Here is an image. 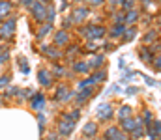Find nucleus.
I'll list each match as a JSON object with an SVG mask.
<instances>
[{"instance_id":"nucleus-1","label":"nucleus","mask_w":161,"mask_h":140,"mask_svg":"<svg viewBox=\"0 0 161 140\" xmlns=\"http://www.w3.org/2000/svg\"><path fill=\"white\" fill-rule=\"evenodd\" d=\"M105 34H107V30L101 24H86V26L79 28V36H82L86 41H99Z\"/></svg>"},{"instance_id":"nucleus-2","label":"nucleus","mask_w":161,"mask_h":140,"mask_svg":"<svg viewBox=\"0 0 161 140\" xmlns=\"http://www.w3.org/2000/svg\"><path fill=\"white\" fill-rule=\"evenodd\" d=\"M114 118V106L111 105V103H101V105H97V108H96V120L97 122H111Z\"/></svg>"},{"instance_id":"nucleus-3","label":"nucleus","mask_w":161,"mask_h":140,"mask_svg":"<svg viewBox=\"0 0 161 140\" xmlns=\"http://www.w3.org/2000/svg\"><path fill=\"white\" fill-rule=\"evenodd\" d=\"M75 131V122H71L66 114L58 120V123H56V133L62 137V138H68L71 133Z\"/></svg>"},{"instance_id":"nucleus-4","label":"nucleus","mask_w":161,"mask_h":140,"mask_svg":"<svg viewBox=\"0 0 161 140\" xmlns=\"http://www.w3.org/2000/svg\"><path fill=\"white\" fill-rule=\"evenodd\" d=\"M73 97H75V93L69 90V86H68V84H64V82H62V84H58V86H56V90H54V101H56V103L64 105V103H69Z\"/></svg>"},{"instance_id":"nucleus-5","label":"nucleus","mask_w":161,"mask_h":140,"mask_svg":"<svg viewBox=\"0 0 161 140\" xmlns=\"http://www.w3.org/2000/svg\"><path fill=\"white\" fill-rule=\"evenodd\" d=\"M28 9H30V17L34 19V21H38V23H45V13H47V4H41L38 0H34L30 6H28Z\"/></svg>"},{"instance_id":"nucleus-6","label":"nucleus","mask_w":161,"mask_h":140,"mask_svg":"<svg viewBox=\"0 0 161 140\" xmlns=\"http://www.w3.org/2000/svg\"><path fill=\"white\" fill-rule=\"evenodd\" d=\"M53 45L58 47V49H62V47H68L71 45V36H69V32L68 30H56L54 32V36H53Z\"/></svg>"},{"instance_id":"nucleus-7","label":"nucleus","mask_w":161,"mask_h":140,"mask_svg":"<svg viewBox=\"0 0 161 140\" xmlns=\"http://www.w3.org/2000/svg\"><path fill=\"white\" fill-rule=\"evenodd\" d=\"M94 93H96V88H84V90H79V92L75 93V108H80V106H84L92 97H94Z\"/></svg>"},{"instance_id":"nucleus-8","label":"nucleus","mask_w":161,"mask_h":140,"mask_svg":"<svg viewBox=\"0 0 161 140\" xmlns=\"http://www.w3.org/2000/svg\"><path fill=\"white\" fill-rule=\"evenodd\" d=\"M40 52L47 58V60H53V62H58L60 58H64L62 50H60L58 47H54V45H41Z\"/></svg>"},{"instance_id":"nucleus-9","label":"nucleus","mask_w":161,"mask_h":140,"mask_svg":"<svg viewBox=\"0 0 161 140\" xmlns=\"http://www.w3.org/2000/svg\"><path fill=\"white\" fill-rule=\"evenodd\" d=\"M13 34H15V17L4 21L2 26H0V38L2 39H11Z\"/></svg>"},{"instance_id":"nucleus-10","label":"nucleus","mask_w":161,"mask_h":140,"mask_svg":"<svg viewBox=\"0 0 161 140\" xmlns=\"http://www.w3.org/2000/svg\"><path fill=\"white\" fill-rule=\"evenodd\" d=\"M45 105H47V97L41 92H34V95L30 97V108L34 112H41L45 108Z\"/></svg>"},{"instance_id":"nucleus-11","label":"nucleus","mask_w":161,"mask_h":140,"mask_svg":"<svg viewBox=\"0 0 161 140\" xmlns=\"http://www.w3.org/2000/svg\"><path fill=\"white\" fill-rule=\"evenodd\" d=\"M71 71L75 73V75H92V67H90V64L86 62V60H77V62H73L71 64Z\"/></svg>"},{"instance_id":"nucleus-12","label":"nucleus","mask_w":161,"mask_h":140,"mask_svg":"<svg viewBox=\"0 0 161 140\" xmlns=\"http://www.w3.org/2000/svg\"><path fill=\"white\" fill-rule=\"evenodd\" d=\"M90 15V9L86 8V6H79V8H75L73 11H71V19H73V24H80L86 17Z\"/></svg>"},{"instance_id":"nucleus-13","label":"nucleus","mask_w":161,"mask_h":140,"mask_svg":"<svg viewBox=\"0 0 161 140\" xmlns=\"http://www.w3.org/2000/svg\"><path fill=\"white\" fill-rule=\"evenodd\" d=\"M129 137H131V140H141V138H144V137H146V127H144V123H142L141 116H137L135 129L129 133Z\"/></svg>"},{"instance_id":"nucleus-14","label":"nucleus","mask_w":161,"mask_h":140,"mask_svg":"<svg viewBox=\"0 0 161 140\" xmlns=\"http://www.w3.org/2000/svg\"><path fill=\"white\" fill-rule=\"evenodd\" d=\"M99 133V125L97 122H86L84 127H82V137L84 138H96Z\"/></svg>"},{"instance_id":"nucleus-15","label":"nucleus","mask_w":161,"mask_h":140,"mask_svg":"<svg viewBox=\"0 0 161 140\" xmlns=\"http://www.w3.org/2000/svg\"><path fill=\"white\" fill-rule=\"evenodd\" d=\"M53 75H51V71H47V69H40L38 71V82H40V86L43 88H51L53 86Z\"/></svg>"},{"instance_id":"nucleus-16","label":"nucleus","mask_w":161,"mask_h":140,"mask_svg":"<svg viewBox=\"0 0 161 140\" xmlns=\"http://www.w3.org/2000/svg\"><path fill=\"white\" fill-rule=\"evenodd\" d=\"M139 56H141V60H142L146 65H152V64H154V58H156V54L150 50V47H146V45H142L139 49Z\"/></svg>"},{"instance_id":"nucleus-17","label":"nucleus","mask_w":161,"mask_h":140,"mask_svg":"<svg viewBox=\"0 0 161 140\" xmlns=\"http://www.w3.org/2000/svg\"><path fill=\"white\" fill-rule=\"evenodd\" d=\"M135 123H137V116H131V118H125V120L118 122V127H120V131H124V133L129 135V133L135 129Z\"/></svg>"},{"instance_id":"nucleus-18","label":"nucleus","mask_w":161,"mask_h":140,"mask_svg":"<svg viewBox=\"0 0 161 140\" xmlns=\"http://www.w3.org/2000/svg\"><path fill=\"white\" fill-rule=\"evenodd\" d=\"M11 9H13V6L9 0H0V23L8 21V17L11 15Z\"/></svg>"},{"instance_id":"nucleus-19","label":"nucleus","mask_w":161,"mask_h":140,"mask_svg":"<svg viewBox=\"0 0 161 140\" xmlns=\"http://www.w3.org/2000/svg\"><path fill=\"white\" fill-rule=\"evenodd\" d=\"M124 13H125V21H124V24H125V26H133V24L141 19V11H139V9H135V8H133V9H129V11H124Z\"/></svg>"},{"instance_id":"nucleus-20","label":"nucleus","mask_w":161,"mask_h":140,"mask_svg":"<svg viewBox=\"0 0 161 140\" xmlns=\"http://www.w3.org/2000/svg\"><path fill=\"white\" fill-rule=\"evenodd\" d=\"M79 54H80V45H69L68 49H66V54H64V58H66L68 62H71V64H73V62H77L75 58H77Z\"/></svg>"},{"instance_id":"nucleus-21","label":"nucleus","mask_w":161,"mask_h":140,"mask_svg":"<svg viewBox=\"0 0 161 140\" xmlns=\"http://www.w3.org/2000/svg\"><path fill=\"white\" fill-rule=\"evenodd\" d=\"M88 64H90L92 71L103 69V65H105V56H103V54H94V56H92V60H90Z\"/></svg>"},{"instance_id":"nucleus-22","label":"nucleus","mask_w":161,"mask_h":140,"mask_svg":"<svg viewBox=\"0 0 161 140\" xmlns=\"http://www.w3.org/2000/svg\"><path fill=\"white\" fill-rule=\"evenodd\" d=\"M114 116L118 118V122H122V120H125V118H131V116H133V110H131V106L122 105V106H118V110H114Z\"/></svg>"},{"instance_id":"nucleus-23","label":"nucleus","mask_w":161,"mask_h":140,"mask_svg":"<svg viewBox=\"0 0 161 140\" xmlns=\"http://www.w3.org/2000/svg\"><path fill=\"white\" fill-rule=\"evenodd\" d=\"M118 135H120V127L118 125H109V127L103 129V138L105 140H114Z\"/></svg>"},{"instance_id":"nucleus-24","label":"nucleus","mask_w":161,"mask_h":140,"mask_svg":"<svg viewBox=\"0 0 161 140\" xmlns=\"http://www.w3.org/2000/svg\"><path fill=\"white\" fill-rule=\"evenodd\" d=\"M51 75H53V79H62V77H66V67L60 65V64H53Z\"/></svg>"},{"instance_id":"nucleus-25","label":"nucleus","mask_w":161,"mask_h":140,"mask_svg":"<svg viewBox=\"0 0 161 140\" xmlns=\"http://www.w3.org/2000/svg\"><path fill=\"white\" fill-rule=\"evenodd\" d=\"M135 36H137V26H125V32H124L122 39H124L125 43H129V41L135 39Z\"/></svg>"},{"instance_id":"nucleus-26","label":"nucleus","mask_w":161,"mask_h":140,"mask_svg":"<svg viewBox=\"0 0 161 140\" xmlns=\"http://www.w3.org/2000/svg\"><path fill=\"white\" fill-rule=\"evenodd\" d=\"M141 120H142V123H144V127H146V129H148V127H152V123H154V114H152V110L144 108V110H142Z\"/></svg>"},{"instance_id":"nucleus-27","label":"nucleus","mask_w":161,"mask_h":140,"mask_svg":"<svg viewBox=\"0 0 161 140\" xmlns=\"http://www.w3.org/2000/svg\"><path fill=\"white\" fill-rule=\"evenodd\" d=\"M124 32H125V24H113L109 30V36L111 38H122Z\"/></svg>"},{"instance_id":"nucleus-28","label":"nucleus","mask_w":161,"mask_h":140,"mask_svg":"<svg viewBox=\"0 0 161 140\" xmlns=\"http://www.w3.org/2000/svg\"><path fill=\"white\" fill-rule=\"evenodd\" d=\"M142 41H144V45H146V47L154 45V43L158 41V32H156V30H148V32L144 34V38H142Z\"/></svg>"},{"instance_id":"nucleus-29","label":"nucleus","mask_w":161,"mask_h":140,"mask_svg":"<svg viewBox=\"0 0 161 140\" xmlns=\"http://www.w3.org/2000/svg\"><path fill=\"white\" fill-rule=\"evenodd\" d=\"M51 30H53V24H49V23H43L40 28H38V32H36V38H38V39H43L47 34H51Z\"/></svg>"},{"instance_id":"nucleus-30","label":"nucleus","mask_w":161,"mask_h":140,"mask_svg":"<svg viewBox=\"0 0 161 140\" xmlns=\"http://www.w3.org/2000/svg\"><path fill=\"white\" fill-rule=\"evenodd\" d=\"M34 95L32 90H28V88H19V93H17V101H30V97Z\"/></svg>"},{"instance_id":"nucleus-31","label":"nucleus","mask_w":161,"mask_h":140,"mask_svg":"<svg viewBox=\"0 0 161 140\" xmlns=\"http://www.w3.org/2000/svg\"><path fill=\"white\" fill-rule=\"evenodd\" d=\"M54 17H56V8H54L53 4H47V13H45V23H49V24H53V21H54Z\"/></svg>"},{"instance_id":"nucleus-32","label":"nucleus","mask_w":161,"mask_h":140,"mask_svg":"<svg viewBox=\"0 0 161 140\" xmlns=\"http://www.w3.org/2000/svg\"><path fill=\"white\" fill-rule=\"evenodd\" d=\"M17 93H19V86H13V84H9L8 88H6V92H4V99H11V97H15L17 99Z\"/></svg>"},{"instance_id":"nucleus-33","label":"nucleus","mask_w":161,"mask_h":140,"mask_svg":"<svg viewBox=\"0 0 161 140\" xmlns=\"http://www.w3.org/2000/svg\"><path fill=\"white\" fill-rule=\"evenodd\" d=\"M92 79H94L96 84H101V82L107 79V71H105V69H97L96 73H92Z\"/></svg>"},{"instance_id":"nucleus-34","label":"nucleus","mask_w":161,"mask_h":140,"mask_svg":"<svg viewBox=\"0 0 161 140\" xmlns=\"http://www.w3.org/2000/svg\"><path fill=\"white\" fill-rule=\"evenodd\" d=\"M36 118H38V127H40V133L43 135V133H45V123H47V118H45V114H43V112H38V114H36Z\"/></svg>"},{"instance_id":"nucleus-35","label":"nucleus","mask_w":161,"mask_h":140,"mask_svg":"<svg viewBox=\"0 0 161 140\" xmlns=\"http://www.w3.org/2000/svg\"><path fill=\"white\" fill-rule=\"evenodd\" d=\"M111 21H113L114 24H124V21H125V13H124V11H118V13H113Z\"/></svg>"},{"instance_id":"nucleus-36","label":"nucleus","mask_w":161,"mask_h":140,"mask_svg":"<svg viewBox=\"0 0 161 140\" xmlns=\"http://www.w3.org/2000/svg\"><path fill=\"white\" fill-rule=\"evenodd\" d=\"M8 60H9V50H8L4 45H0V65L6 64Z\"/></svg>"},{"instance_id":"nucleus-37","label":"nucleus","mask_w":161,"mask_h":140,"mask_svg":"<svg viewBox=\"0 0 161 140\" xmlns=\"http://www.w3.org/2000/svg\"><path fill=\"white\" fill-rule=\"evenodd\" d=\"M19 67H21V71L26 75V73H30V65H28V62H26V58L25 56H21L19 58Z\"/></svg>"},{"instance_id":"nucleus-38","label":"nucleus","mask_w":161,"mask_h":140,"mask_svg":"<svg viewBox=\"0 0 161 140\" xmlns=\"http://www.w3.org/2000/svg\"><path fill=\"white\" fill-rule=\"evenodd\" d=\"M135 4H137V0H122V9L124 11H129V9L135 8Z\"/></svg>"},{"instance_id":"nucleus-39","label":"nucleus","mask_w":161,"mask_h":140,"mask_svg":"<svg viewBox=\"0 0 161 140\" xmlns=\"http://www.w3.org/2000/svg\"><path fill=\"white\" fill-rule=\"evenodd\" d=\"M66 116H68L71 122H75V123H77V120L80 118V108H73V110H71L69 114H66Z\"/></svg>"},{"instance_id":"nucleus-40","label":"nucleus","mask_w":161,"mask_h":140,"mask_svg":"<svg viewBox=\"0 0 161 140\" xmlns=\"http://www.w3.org/2000/svg\"><path fill=\"white\" fill-rule=\"evenodd\" d=\"M9 86V75H0V90H6Z\"/></svg>"},{"instance_id":"nucleus-41","label":"nucleus","mask_w":161,"mask_h":140,"mask_svg":"<svg viewBox=\"0 0 161 140\" xmlns=\"http://www.w3.org/2000/svg\"><path fill=\"white\" fill-rule=\"evenodd\" d=\"M146 137H148V140H159L161 135L159 133H156L152 127H148V129H146Z\"/></svg>"},{"instance_id":"nucleus-42","label":"nucleus","mask_w":161,"mask_h":140,"mask_svg":"<svg viewBox=\"0 0 161 140\" xmlns=\"http://www.w3.org/2000/svg\"><path fill=\"white\" fill-rule=\"evenodd\" d=\"M152 67H154L156 71H159V73H161V54H158V56L154 58V64H152Z\"/></svg>"},{"instance_id":"nucleus-43","label":"nucleus","mask_w":161,"mask_h":140,"mask_svg":"<svg viewBox=\"0 0 161 140\" xmlns=\"http://www.w3.org/2000/svg\"><path fill=\"white\" fill-rule=\"evenodd\" d=\"M62 24H64V30H69V28H71V24H73V19H71V15H68V17L64 19V23H62Z\"/></svg>"},{"instance_id":"nucleus-44","label":"nucleus","mask_w":161,"mask_h":140,"mask_svg":"<svg viewBox=\"0 0 161 140\" xmlns=\"http://www.w3.org/2000/svg\"><path fill=\"white\" fill-rule=\"evenodd\" d=\"M84 49H86V50H90V52H96V50H97V43H94V41H86Z\"/></svg>"},{"instance_id":"nucleus-45","label":"nucleus","mask_w":161,"mask_h":140,"mask_svg":"<svg viewBox=\"0 0 161 140\" xmlns=\"http://www.w3.org/2000/svg\"><path fill=\"white\" fill-rule=\"evenodd\" d=\"M45 140H64V138H62L56 131H53V133H49V135H47V138H45Z\"/></svg>"},{"instance_id":"nucleus-46","label":"nucleus","mask_w":161,"mask_h":140,"mask_svg":"<svg viewBox=\"0 0 161 140\" xmlns=\"http://www.w3.org/2000/svg\"><path fill=\"white\" fill-rule=\"evenodd\" d=\"M152 129H154L156 133H159V135H161V122H159V120H154V123H152Z\"/></svg>"},{"instance_id":"nucleus-47","label":"nucleus","mask_w":161,"mask_h":140,"mask_svg":"<svg viewBox=\"0 0 161 140\" xmlns=\"http://www.w3.org/2000/svg\"><path fill=\"white\" fill-rule=\"evenodd\" d=\"M114 140H131V137H129L127 133H124V131H120V135H118V137H116Z\"/></svg>"},{"instance_id":"nucleus-48","label":"nucleus","mask_w":161,"mask_h":140,"mask_svg":"<svg viewBox=\"0 0 161 140\" xmlns=\"http://www.w3.org/2000/svg\"><path fill=\"white\" fill-rule=\"evenodd\" d=\"M86 2H88L90 6H96V8L101 6V4H105V0H86Z\"/></svg>"},{"instance_id":"nucleus-49","label":"nucleus","mask_w":161,"mask_h":140,"mask_svg":"<svg viewBox=\"0 0 161 140\" xmlns=\"http://www.w3.org/2000/svg\"><path fill=\"white\" fill-rule=\"evenodd\" d=\"M107 2H109L111 8H116V6H120L122 8V0H107Z\"/></svg>"},{"instance_id":"nucleus-50","label":"nucleus","mask_w":161,"mask_h":140,"mask_svg":"<svg viewBox=\"0 0 161 140\" xmlns=\"http://www.w3.org/2000/svg\"><path fill=\"white\" fill-rule=\"evenodd\" d=\"M19 2H21V4H23V6H30V4H32V2H34V0H19Z\"/></svg>"},{"instance_id":"nucleus-51","label":"nucleus","mask_w":161,"mask_h":140,"mask_svg":"<svg viewBox=\"0 0 161 140\" xmlns=\"http://www.w3.org/2000/svg\"><path fill=\"white\" fill-rule=\"evenodd\" d=\"M68 6H69V4H68V2H66V0H62V6H60V9H62V11H64V9H66V8H68Z\"/></svg>"},{"instance_id":"nucleus-52","label":"nucleus","mask_w":161,"mask_h":140,"mask_svg":"<svg viewBox=\"0 0 161 140\" xmlns=\"http://www.w3.org/2000/svg\"><path fill=\"white\" fill-rule=\"evenodd\" d=\"M127 93H129V95H133V93H137V88H127Z\"/></svg>"},{"instance_id":"nucleus-53","label":"nucleus","mask_w":161,"mask_h":140,"mask_svg":"<svg viewBox=\"0 0 161 140\" xmlns=\"http://www.w3.org/2000/svg\"><path fill=\"white\" fill-rule=\"evenodd\" d=\"M2 106H4V97L0 95V108H2Z\"/></svg>"},{"instance_id":"nucleus-54","label":"nucleus","mask_w":161,"mask_h":140,"mask_svg":"<svg viewBox=\"0 0 161 140\" xmlns=\"http://www.w3.org/2000/svg\"><path fill=\"white\" fill-rule=\"evenodd\" d=\"M38 2H41V4H51V0H38Z\"/></svg>"},{"instance_id":"nucleus-55","label":"nucleus","mask_w":161,"mask_h":140,"mask_svg":"<svg viewBox=\"0 0 161 140\" xmlns=\"http://www.w3.org/2000/svg\"><path fill=\"white\" fill-rule=\"evenodd\" d=\"M94 140H105V138H103V137H96Z\"/></svg>"},{"instance_id":"nucleus-56","label":"nucleus","mask_w":161,"mask_h":140,"mask_svg":"<svg viewBox=\"0 0 161 140\" xmlns=\"http://www.w3.org/2000/svg\"><path fill=\"white\" fill-rule=\"evenodd\" d=\"M73 2H80V0H73Z\"/></svg>"},{"instance_id":"nucleus-57","label":"nucleus","mask_w":161,"mask_h":140,"mask_svg":"<svg viewBox=\"0 0 161 140\" xmlns=\"http://www.w3.org/2000/svg\"><path fill=\"white\" fill-rule=\"evenodd\" d=\"M159 24H161V17H159Z\"/></svg>"},{"instance_id":"nucleus-58","label":"nucleus","mask_w":161,"mask_h":140,"mask_svg":"<svg viewBox=\"0 0 161 140\" xmlns=\"http://www.w3.org/2000/svg\"><path fill=\"white\" fill-rule=\"evenodd\" d=\"M41 140H45V138H41Z\"/></svg>"},{"instance_id":"nucleus-59","label":"nucleus","mask_w":161,"mask_h":140,"mask_svg":"<svg viewBox=\"0 0 161 140\" xmlns=\"http://www.w3.org/2000/svg\"><path fill=\"white\" fill-rule=\"evenodd\" d=\"M159 140H161V137H159Z\"/></svg>"}]
</instances>
